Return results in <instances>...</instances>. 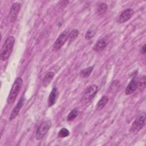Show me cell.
<instances>
[{"instance_id": "cell-15", "label": "cell", "mask_w": 146, "mask_h": 146, "mask_svg": "<svg viewBox=\"0 0 146 146\" xmlns=\"http://www.w3.org/2000/svg\"><path fill=\"white\" fill-rule=\"evenodd\" d=\"M79 113V111L78 109V108H74L68 115V116L67 117V120L68 121H70L73 120L74 119H75L78 116Z\"/></svg>"}, {"instance_id": "cell-13", "label": "cell", "mask_w": 146, "mask_h": 146, "mask_svg": "<svg viewBox=\"0 0 146 146\" xmlns=\"http://www.w3.org/2000/svg\"><path fill=\"white\" fill-rule=\"evenodd\" d=\"M54 72L52 71L48 72L44 76L42 80V86L44 87H46L52 81L54 76Z\"/></svg>"}, {"instance_id": "cell-19", "label": "cell", "mask_w": 146, "mask_h": 146, "mask_svg": "<svg viewBox=\"0 0 146 146\" xmlns=\"http://www.w3.org/2000/svg\"><path fill=\"white\" fill-rule=\"evenodd\" d=\"M108 9V6L106 3H101L98 7V13L99 14H103L106 12Z\"/></svg>"}, {"instance_id": "cell-9", "label": "cell", "mask_w": 146, "mask_h": 146, "mask_svg": "<svg viewBox=\"0 0 146 146\" xmlns=\"http://www.w3.org/2000/svg\"><path fill=\"white\" fill-rule=\"evenodd\" d=\"M25 98L23 96L21 97L10 113V115L9 116L10 120H12L17 117V116L19 113L21 108L23 107L25 103Z\"/></svg>"}, {"instance_id": "cell-23", "label": "cell", "mask_w": 146, "mask_h": 146, "mask_svg": "<svg viewBox=\"0 0 146 146\" xmlns=\"http://www.w3.org/2000/svg\"><path fill=\"white\" fill-rule=\"evenodd\" d=\"M146 52V48H145V44H144L143 47L141 48V52L143 54H144Z\"/></svg>"}, {"instance_id": "cell-2", "label": "cell", "mask_w": 146, "mask_h": 146, "mask_svg": "<svg viewBox=\"0 0 146 146\" xmlns=\"http://www.w3.org/2000/svg\"><path fill=\"white\" fill-rule=\"evenodd\" d=\"M23 84V80L21 77H18L14 80L9 94L7 98V103L9 104H11L15 100L19 91L21 89Z\"/></svg>"}, {"instance_id": "cell-22", "label": "cell", "mask_w": 146, "mask_h": 146, "mask_svg": "<svg viewBox=\"0 0 146 146\" xmlns=\"http://www.w3.org/2000/svg\"><path fill=\"white\" fill-rule=\"evenodd\" d=\"M140 86L143 89L145 87V76L144 75L141 77V79L139 80V86Z\"/></svg>"}, {"instance_id": "cell-10", "label": "cell", "mask_w": 146, "mask_h": 146, "mask_svg": "<svg viewBox=\"0 0 146 146\" xmlns=\"http://www.w3.org/2000/svg\"><path fill=\"white\" fill-rule=\"evenodd\" d=\"M139 79L137 77H134L127 85L125 93L127 95H129L133 93L139 87Z\"/></svg>"}, {"instance_id": "cell-3", "label": "cell", "mask_w": 146, "mask_h": 146, "mask_svg": "<svg viewBox=\"0 0 146 146\" xmlns=\"http://www.w3.org/2000/svg\"><path fill=\"white\" fill-rule=\"evenodd\" d=\"M145 113L143 112L140 114L132 123L130 131L132 132H137L145 125Z\"/></svg>"}, {"instance_id": "cell-16", "label": "cell", "mask_w": 146, "mask_h": 146, "mask_svg": "<svg viewBox=\"0 0 146 146\" xmlns=\"http://www.w3.org/2000/svg\"><path fill=\"white\" fill-rule=\"evenodd\" d=\"M93 68H94L93 67H89L88 68H86L85 69L81 70V71L80 72V76L83 78L88 77L90 75V74H91V72H92Z\"/></svg>"}, {"instance_id": "cell-7", "label": "cell", "mask_w": 146, "mask_h": 146, "mask_svg": "<svg viewBox=\"0 0 146 146\" xmlns=\"http://www.w3.org/2000/svg\"><path fill=\"white\" fill-rule=\"evenodd\" d=\"M20 9L21 3L19 2H15L12 5L8 16L9 21L10 22H14L15 21L17 18Z\"/></svg>"}, {"instance_id": "cell-12", "label": "cell", "mask_w": 146, "mask_h": 146, "mask_svg": "<svg viewBox=\"0 0 146 146\" xmlns=\"http://www.w3.org/2000/svg\"><path fill=\"white\" fill-rule=\"evenodd\" d=\"M107 44V43L106 40L104 38H102L96 43L93 47V49L96 52H99L103 50L106 47Z\"/></svg>"}, {"instance_id": "cell-4", "label": "cell", "mask_w": 146, "mask_h": 146, "mask_svg": "<svg viewBox=\"0 0 146 146\" xmlns=\"http://www.w3.org/2000/svg\"><path fill=\"white\" fill-rule=\"evenodd\" d=\"M98 90V86L95 84L90 85L87 87L84 91L82 100L85 103L91 101L96 95Z\"/></svg>"}, {"instance_id": "cell-14", "label": "cell", "mask_w": 146, "mask_h": 146, "mask_svg": "<svg viewBox=\"0 0 146 146\" xmlns=\"http://www.w3.org/2000/svg\"><path fill=\"white\" fill-rule=\"evenodd\" d=\"M108 100L109 98L107 96H102L96 104V109L98 110H101L107 104Z\"/></svg>"}, {"instance_id": "cell-1", "label": "cell", "mask_w": 146, "mask_h": 146, "mask_svg": "<svg viewBox=\"0 0 146 146\" xmlns=\"http://www.w3.org/2000/svg\"><path fill=\"white\" fill-rule=\"evenodd\" d=\"M14 43L15 38L13 36H10L6 39L1 50L0 58L2 61L6 60L10 57L13 51Z\"/></svg>"}, {"instance_id": "cell-6", "label": "cell", "mask_w": 146, "mask_h": 146, "mask_svg": "<svg viewBox=\"0 0 146 146\" xmlns=\"http://www.w3.org/2000/svg\"><path fill=\"white\" fill-rule=\"evenodd\" d=\"M68 35L69 33L67 30H64V31H63L58 37L55 42L54 43L53 50L55 51H57L61 48V47L66 42L67 39L68 38Z\"/></svg>"}, {"instance_id": "cell-20", "label": "cell", "mask_w": 146, "mask_h": 146, "mask_svg": "<svg viewBox=\"0 0 146 146\" xmlns=\"http://www.w3.org/2000/svg\"><path fill=\"white\" fill-rule=\"evenodd\" d=\"M70 135L69 131L66 128H62L59 130L58 133V136L60 138H64Z\"/></svg>"}, {"instance_id": "cell-5", "label": "cell", "mask_w": 146, "mask_h": 146, "mask_svg": "<svg viewBox=\"0 0 146 146\" xmlns=\"http://www.w3.org/2000/svg\"><path fill=\"white\" fill-rule=\"evenodd\" d=\"M51 126V122L50 120H48L44 121L41 123V124L38 127L36 134L35 138L38 140H40L43 138L44 135L48 132L49 129Z\"/></svg>"}, {"instance_id": "cell-21", "label": "cell", "mask_w": 146, "mask_h": 146, "mask_svg": "<svg viewBox=\"0 0 146 146\" xmlns=\"http://www.w3.org/2000/svg\"><path fill=\"white\" fill-rule=\"evenodd\" d=\"M95 33L96 32L93 30H88L85 34V39L87 40H90L95 35Z\"/></svg>"}, {"instance_id": "cell-18", "label": "cell", "mask_w": 146, "mask_h": 146, "mask_svg": "<svg viewBox=\"0 0 146 146\" xmlns=\"http://www.w3.org/2000/svg\"><path fill=\"white\" fill-rule=\"evenodd\" d=\"M120 87V82L118 80H115L113 81L110 86V92H114L117 91V90Z\"/></svg>"}, {"instance_id": "cell-17", "label": "cell", "mask_w": 146, "mask_h": 146, "mask_svg": "<svg viewBox=\"0 0 146 146\" xmlns=\"http://www.w3.org/2000/svg\"><path fill=\"white\" fill-rule=\"evenodd\" d=\"M79 30L77 29H74L72 30L68 35V39L70 42H73L79 35Z\"/></svg>"}, {"instance_id": "cell-11", "label": "cell", "mask_w": 146, "mask_h": 146, "mask_svg": "<svg viewBox=\"0 0 146 146\" xmlns=\"http://www.w3.org/2000/svg\"><path fill=\"white\" fill-rule=\"evenodd\" d=\"M58 96V91L56 88H54L51 90L47 100V105L48 107H52L56 102Z\"/></svg>"}, {"instance_id": "cell-8", "label": "cell", "mask_w": 146, "mask_h": 146, "mask_svg": "<svg viewBox=\"0 0 146 146\" xmlns=\"http://www.w3.org/2000/svg\"><path fill=\"white\" fill-rule=\"evenodd\" d=\"M133 10L131 8H128L123 10L120 14L118 18V22L123 23L128 21L133 15Z\"/></svg>"}]
</instances>
